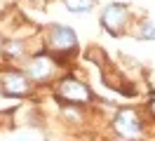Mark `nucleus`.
Returning <instances> with one entry per match:
<instances>
[{"label": "nucleus", "instance_id": "f03ea898", "mask_svg": "<svg viewBox=\"0 0 155 141\" xmlns=\"http://www.w3.org/2000/svg\"><path fill=\"white\" fill-rule=\"evenodd\" d=\"M59 92H61V96L68 99V101H89V89L82 82L73 80V78H66V80L61 82V87H59Z\"/></svg>", "mask_w": 155, "mask_h": 141}, {"label": "nucleus", "instance_id": "7ed1b4c3", "mask_svg": "<svg viewBox=\"0 0 155 141\" xmlns=\"http://www.w3.org/2000/svg\"><path fill=\"white\" fill-rule=\"evenodd\" d=\"M115 127H117V132L125 134V136H136V134L141 132V122H139L134 111H122V113H117Z\"/></svg>", "mask_w": 155, "mask_h": 141}, {"label": "nucleus", "instance_id": "39448f33", "mask_svg": "<svg viewBox=\"0 0 155 141\" xmlns=\"http://www.w3.org/2000/svg\"><path fill=\"white\" fill-rule=\"evenodd\" d=\"M2 89H5V94H12V96H24L28 92V85L21 75L12 73V75H2Z\"/></svg>", "mask_w": 155, "mask_h": 141}, {"label": "nucleus", "instance_id": "6e6552de", "mask_svg": "<svg viewBox=\"0 0 155 141\" xmlns=\"http://www.w3.org/2000/svg\"><path fill=\"white\" fill-rule=\"evenodd\" d=\"M143 38H155V26L150 24V21H143L141 24V31H139Z\"/></svg>", "mask_w": 155, "mask_h": 141}, {"label": "nucleus", "instance_id": "423d86ee", "mask_svg": "<svg viewBox=\"0 0 155 141\" xmlns=\"http://www.w3.org/2000/svg\"><path fill=\"white\" fill-rule=\"evenodd\" d=\"M49 71H52V66H49L47 59H35V61H31L28 66V75L33 80H42V78H47Z\"/></svg>", "mask_w": 155, "mask_h": 141}, {"label": "nucleus", "instance_id": "0eeeda50", "mask_svg": "<svg viewBox=\"0 0 155 141\" xmlns=\"http://www.w3.org/2000/svg\"><path fill=\"white\" fill-rule=\"evenodd\" d=\"M92 5H94V0H66V9L68 12H75V14L89 12Z\"/></svg>", "mask_w": 155, "mask_h": 141}, {"label": "nucleus", "instance_id": "1a4fd4ad", "mask_svg": "<svg viewBox=\"0 0 155 141\" xmlns=\"http://www.w3.org/2000/svg\"><path fill=\"white\" fill-rule=\"evenodd\" d=\"M7 52H10V54H19L21 47H19V45H12V42H10V45H7Z\"/></svg>", "mask_w": 155, "mask_h": 141}, {"label": "nucleus", "instance_id": "f257e3e1", "mask_svg": "<svg viewBox=\"0 0 155 141\" xmlns=\"http://www.w3.org/2000/svg\"><path fill=\"white\" fill-rule=\"evenodd\" d=\"M49 40L57 49H73L75 47V33L71 31L68 26H61V24H54L49 28Z\"/></svg>", "mask_w": 155, "mask_h": 141}, {"label": "nucleus", "instance_id": "20e7f679", "mask_svg": "<svg viewBox=\"0 0 155 141\" xmlns=\"http://www.w3.org/2000/svg\"><path fill=\"white\" fill-rule=\"evenodd\" d=\"M101 21H104V26H106L110 33H117V31H120V24H125V7H122V5H108V7L104 9Z\"/></svg>", "mask_w": 155, "mask_h": 141}, {"label": "nucleus", "instance_id": "9d476101", "mask_svg": "<svg viewBox=\"0 0 155 141\" xmlns=\"http://www.w3.org/2000/svg\"><path fill=\"white\" fill-rule=\"evenodd\" d=\"M153 113H155V103H153Z\"/></svg>", "mask_w": 155, "mask_h": 141}]
</instances>
